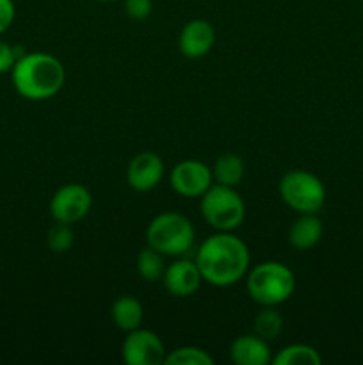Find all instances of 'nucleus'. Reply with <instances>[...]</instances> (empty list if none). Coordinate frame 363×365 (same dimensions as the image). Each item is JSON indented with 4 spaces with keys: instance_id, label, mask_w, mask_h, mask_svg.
<instances>
[{
    "instance_id": "1",
    "label": "nucleus",
    "mask_w": 363,
    "mask_h": 365,
    "mask_svg": "<svg viewBox=\"0 0 363 365\" xmlns=\"http://www.w3.org/2000/svg\"><path fill=\"white\" fill-rule=\"evenodd\" d=\"M196 264L203 282L214 287H230L249 269V250L231 232H217L199 245Z\"/></svg>"
},
{
    "instance_id": "2",
    "label": "nucleus",
    "mask_w": 363,
    "mask_h": 365,
    "mask_svg": "<svg viewBox=\"0 0 363 365\" xmlns=\"http://www.w3.org/2000/svg\"><path fill=\"white\" fill-rule=\"evenodd\" d=\"M11 81L25 100L43 102L53 98L63 89L66 71L57 57L46 52H31L18 57L11 70Z\"/></svg>"
},
{
    "instance_id": "3",
    "label": "nucleus",
    "mask_w": 363,
    "mask_h": 365,
    "mask_svg": "<svg viewBox=\"0 0 363 365\" xmlns=\"http://www.w3.org/2000/svg\"><path fill=\"white\" fill-rule=\"evenodd\" d=\"M246 289L253 302L262 307H278L295 291V274L281 262H262L253 267L246 278Z\"/></svg>"
},
{
    "instance_id": "4",
    "label": "nucleus",
    "mask_w": 363,
    "mask_h": 365,
    "mask_svg": "<svg viewBox=\"0 0 363 365\" xmlns=\"http://www.w3.org/2000/svg\"><path fill=\"white\" fill-rule=\"evenodd\" d=\"M196 241L191 221L178 212H164L153 217L146 228V242L164 257H184Z\"/></svg>"
},
{
    "instance_id": "5",
    "label": "nucleus",
    "mask_w": 363,
    "mask_h": 365,
    "mask_svg": "<svg viewBox=\"0 0 363 365\" xmlns=\"http://www.w3.org/2000/svg\"><path fill=\"white\" fill-rule=\"evenodd\" d=\"M201 216L217 232H233L246 217L244 200L235 187L212 184L201 196Z\"/></svg>"
},
{
    "instance_id": "6",
    "label": "nucleus",
    "mask_w": 363,
    "mask_h": 365,
    "mask_svg": "<svg viewBox=\"0 0 363 365\" xmlns=\"http://www.w3.org/2000/svg\"><path fill=\"white\" fill-rule=\"evenodd\" d=\"M280 196L299 214H317L326 202V187L317 175L294 170L280 180Z\"/></svg>"
},
{
    "instance_id": "7",
    "label": "nucleus",
    "mask_w": 363,
    "mask_h": 365,
    "mask_svg": "<svg viewBox=\"0 0 363 365\" xmlns=\"http://www.w3.org/2000/svg\"><path fill=\"white\" fill-rule=\"evenodd\" d=\"M93 196L82 184L63 185L50 200V214L56 221L73 225L84 220L91 210Z\"/></svg>"
},
{
    "instance_id": "8",
    "label": "nucleus",
    "mask_w": 363,
    "mask_h": 365,
    "mask_svg": "<svg viewBox=\"0 0 363 365\" xmlns=\"http://www.w3.org/2000/svg\"><path fill=\"white\" fill-rule=\"evenodd\" d=\"M171 187L184 198H201L212 185V170L201 160L187 159L178 163L169 175Z\"/></svg>"
},
{
    "instance_id": "9",
    "label": "nucleus",
    "mask_w": 363,
    "mask_h": 365,
    "mask_svg": "<svg viewBox=\"0 0 363 365\" xmlns=\"http://www.w3.org/2000/svg\"><path fill=\"white\" fill-rule=\"evenodd\" d=\"M121 355L125 364L128 365H159L166 359V349L159 335L137 328L128 331V337L125 339L121 348Z\"/></svg>"
},
{
    "instance_id": "10",
    "label": "nucleus",
    "mask_w": 363,
    "mask_h": 365,
    "mask_svg": "<svg viewBox=\"0 0 363 365\" xmlns=\"http://www.w3.org/2000/svg\"><path fill=\"white\" fill-rule=\"evenodd\" d=\"M164 178V163L155 152H141L127 168V182L134 191L148 192Z\"/></svg>"
},
{
    "instance_id": "11",
    "label": "nucleus",
    "mask_w": 363,
    "mask_h": 365,
    "mask_svg": "<svg viewBox=\"0 0 363 365\" xmlns=\"http://www.w3.org/2000/svg\"><path fill=\"white\" fill-rule=\"evenodd\" d=\"M164 287L174 298H189L201 285L203 278L196 260L178 259L166 267L162 277Z\"/></svg>"
},
{
    "instance_id": "12",
    "label": "nucleus",
    "mask_w": 363,
    "mask_h": 365,
    "mask_svg": "<svg viewBox=\"0 0 363 365\" xmlns=\"http://www.w3.org/2000/svg\"><path fill=\"white\" fill-rule=\"evenodd\" d=\"M216 41V31L212 24L201 18L187 21L178 38V50L187 59H199L212 50Z\"/></svg>"
},
{
    "instance_id": "13",
    "label": "nucleus",
    "mask_w": 363,
    "mask_h": 365,
    "mask_svg": "<svg viewBox=\"0 0 363 365\" xmlns=\"http://www.w3.org/2000/svg\"><path fill=\"white\" fill-rule=\"evenodd\" d=\"M230 359L237 365H267L273 362L267 341L258 335H241L230 346Z\"/></svg>"
},
{
    "instance_id": "14",
    "label": "nucleus",
    "mask_w": 363,
    "mask_h": 365,
    "mask_svg": "<svg viewBox=\"0 0 363 365\" xmlns=\"http://www.w3.org/2000/svg\"><path fill=\"white\" fill-rule=\"evenodd\" d=\"M322 234L324 225L317 214H301V216L290 225V230H288V242H290L292 248L306 252V250H312L319 245Z\"/></svg>"
},
{
    "instance_id": "15",
    "label": "nucleus",
    "mask_w": 363,
    "mask_h": 365,
    "mask_svg": "<svg viewBox=\"0 0 363 365\" xmlns=\"http://www.w3.org/2000/svg\"><path fill=\"white\" fill-rule=\"evenodd\" d=\"M112 321L120 330L123 331H132L141 328L142 323V305L139 299H135L134 296H121L114 302L112 309Z\"/></svg>"
},
{
    "instance_id": "16",
    "label": "nucleus",
    "mask_w": 363,
    "mask_h": 365,
    "mask_svg": "<svg viewBox=\"0 0 363 365\" xmlns=\"http://www.w3.org/2000/svg\"><path fill=\"white\" fill-rule=\"evenodd\" d=\"M212 177L216 184L235 187L241 184L242 177H244V160L235 153H223L214 163Z\"/></svg>"
},
{
    "instance_id": "17",
    "label": "nucleus",
    "mask_w": 363,
    "mask_h": 365,
    "mask_svg": "<svg viewBox=\"0 0 363 365\" xmlns=\"http://www.w3.org/2000/svg\"><path fill=\"white\" fill-rule=\"evenodd\" d=\"M322 362L319 351L308 344H290L278 351L274 356V365H319Z\"/></svg>"
},
{
    "instance_id": "18",
    "label": "nucleus",
    "mask_w": 363,
    "mask_h": 365,
    "mask_svg": "<svg viewBox=\"0 0 363 365\" xmlns=\"http://www.w3.org/2000/svg\"><path fill=\"white\" fill-rule=\"evenodd\" d=\"M137 273L146 282L162 280L164 273H166V262H164L162 253L157 252L152 246L141 250L137 255Z\"/></svg>"
},
{
    "instance_id": "19",
    "label": "nucleus",
    "mask_w": 363,
    "mask_h": 365,
    "mask_svg": "<svg viewBox=\"0 0 363 365\" xmlns=\"http://www.w3.org/2000/svg\"><path fill=\"white\" fill-rule=\"evenodd\" d=\"M253 330H255V335H258L263 341H274L283 330V317L274 307H263L256 314Z\"/></svg>"
},
{
    "instance_id": "20",
    "label": "nucleus",
    "mask_w": 363,
    "mask_h": 365,
    "mask_svg": "<svg viewBox=\"0 0 363 365\" xmlns=\"http://www.w3.org/2000/svg\"><path fill=\"white\" fill-rule=\"evenodd\" d=\"M164 364L167 365H212L214 359L205 349L194 348V346H184V348L173 349L166 355Z\"/></svg>"
},
{
    "instance_id": "21",
    "label": "nucleus",
    "mask_w": 363,
    "mask_h": 365,
    "mask_svg": "<svg viewBox=\"0 0 363 365\" xmlns=\"http://www.w3.org/2000/svg\"><path fill=\"white\" fill-rule=\"evenodd\" d=\"M73 241L75 235L71 230V225L59 223V221L46 234V245H48L50 252L53 253H66L73 246Z\"/></svg>"
},
{
    "instance_id": "22",
    "label": "nucleus",
    "mask_w": 363,
    "mask_h": 365,
    "mask_svg": "<svg viewBox=\"0 0 363 365\" xmlns=\"http://www.w3.org/2000/svg\"><path fill=\"white\" fill-rule=\"evenodd\" d=\"M123 9L130 20L142 21L152 14L153 0H125Z\"/></svg>"
},
{
    "instance_id": "23",
    "label": "nucleus",
    "mask_w": 363,
    "mask_h": 365,
    "mask_svg": "<svg viewBox=\"0 0 363 365\" xmlns=\"http://www.w3.org/2000/svg\"><path fill=\"white\" fill-rule=\"evenodd\" d=\"M18 57H20L18 50L14 48L13 45H9L7 41L0 39V75L7 73V71L13 70V66L16 64V61H18Z\"/></svg>"
},
{
    "instance_id": "24",
    "label": "nucleus",
    "mask_w": 363,
    "mask_h": 365,
    "mask_svg": "<svg viewBox=\"0 0 363 365\" xmlns=\"http://www.w3.org/2000/svg\"><path fill=\"white\" fill-rule=\"evenodd\" d=\"M16 16V7L13 0H0V36L13 25Z\"/></svg>"
},
{
    "instance_id": "25",
    "label": "nucleus",
    "mask_w": 363,
    "mask_h": 365,
    "mask_svg": "<svg viewBox=\"0 0 363 365\" xmlns=\"http://www.w3.org/2000/svg\"><path fill=\"white\" fill-rule=\"evenodd\" d=\"M98 2H114V0H98Z\"/></svg>"
}]
</instances>
